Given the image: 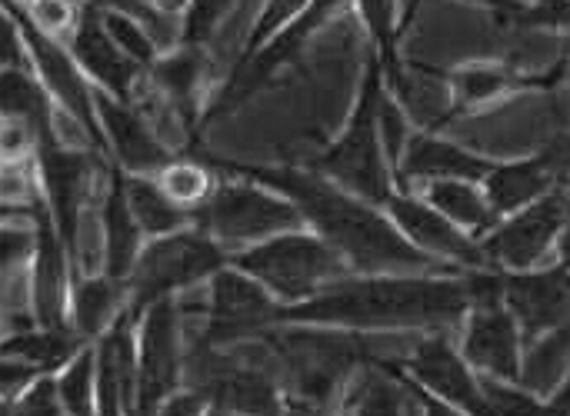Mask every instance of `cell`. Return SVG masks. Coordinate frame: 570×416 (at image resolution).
I'll return each instance as SVG.
<instances>
[{"label": "cell", "instance_id": "cell-33", "mask_svg": "<svg viewBox=\"0 0 570 416\" xmlns=\"http://www.w3.org/2000/svg\"><path fill=\"white\" fill-rule=\"evenodd\" d=\"M157 177V184H160V190L177 204V207H184V210H200L204 204H207V197L214 194V177H210V170L207 167H200L197 160H170L164 170H157L154 174Z\"/></svg>", "mask_w": 570, "mask_h": 416}, {"label": "cell", "instance_id": "cell-18", "mask_svg": "<svg viewBox=\"0 0 570 416\" xmlns=\"http://www.w3.org/2000/svg\"><path fill=\"white\" fill-rule=\"evenodd\" d=\"M521 340H524V334L504 300L481 304V307H471V314L464 320L461 354L468 357V364L478 374L521 384V364H524Z\"/></svg>", "mask_w": 570, "mask_h": 416}, {"label": "cell", "instance_id": "cell-29", "mask_svg": "<svg viewBox=\"0 0 570 416\" xmlns=\"http://www.w3.org/2000/svg\"><path fill=\"white\" fill-rule=\"evenodd\" d=\"M124 190L130 200V210L147 237H167L184 227H194V214L177 207L157 184L154 174H124Z\"/></svg>", "mask_w": 570, "mask_h": 416}, {"label": "cell", "instance_id": "cell-16", "mask_svg": "<svg viewBox=\"0 0 570 416\" xmlns=\"http://www.w3.org/2000/svg\"><path fill=\"white\" fill-rule=\"evenodd\" d=\"M94 97H97L104 140L124 174H157L174 160L170 147L164 143V137L157 133V127L147 120V113L137 103L120 100L100 87L94 90Z\"/></svg>", "mask_w": 570, "mask_h": 416}, {"label": "cell", "instance_id": "cell-27", "mask_svg": "<svg viewBox=\"0 0 570 416\" xmlns=\"http://www.w3.org/2000/svg\"><path fill=\"white\" fill-rule=\"evenodd\" d=\"M83 347H87V340L73 327H37V330L10 334L3 340L0 354L23 360V364L37 367L40 374H60Z\"/></svg>", "mask_w": 570, "mask_h": 416}, {"label": "cell", "instance_id": "cell-8", "mask_svg": "<svg viewBox=\"0 0 570 416\" xmlns=\"http://www.w3.org/2000/svg\"><path fill=\"white\" fill-rule=\"evenodd\" d=\"M7 17L17 23V30L23 37V47H27V57H30V67L37 70L40 83L50 90L57 107L67 117H73L77 127L87 130V137L97 143V150H107L104 127H100V117H97V97H94V87L87 83L90 77L77 63L73 50L63 47V40H53L40 27H33V20L27 17L23 7L7 3Z\"/></svg>", "mask_w": 570, "mask_h": 416}, {"label": "cell", "instance_id": "cell-49", "mask_svg": "<svg viewBox=\"0 0 570 416\" xmlns=\"http://www.w3.org/2000/svg\"><path fill=\"white\" fill-rule=\"evenodd\" d=\"M564 327H568V330H570V317H568V324H564Z\"/></svg>", "mask_w": 570, "mask_h": 416}, {"label": "cell", "instance_id": "cell-43", "mask_svg": "<svg viewBox=\"0 0 570 416\" xmlns=\"http://www.w3.org/2000/svg\"><path fill=\"white\" fill-rule=\"evenodd\" d=\"M468 3H478V7L494 10V13H498L504 23H511V27H518V23L524 20L528 7H531V3H524V0H468Z\"/></svg>", "mask_w": 570, "mask_h": 416}, {"label": "cell", "instance_id": "cell-41", "mask_svg": "<svg viewBox=\"0 0 570 416\" xmlns=\"http://www.w3.org/2000/svg\"><path fill=\"white\" fill-rule=\"evenodd\" d=\"M40 377L37 367L23 364V360H13V357H3L0 364V390H3V407H10L33 380Z\"/></svg>", "mask_w": 570, "mask_h": 416}, {"label": "cell", "instance_id": "cell-19", "mask_svg": "<svg viewBox=\"0 0 570 416\" xmlns=\"http://www.w3.org/2000/svg\"><path fill=\"white\" fill-rule=\"evenodd\" d=\"M70 50L77 57V63L83 67V73L100 90H107L120 100H134L137 83L144 77V67L134 57H127L124 47L110 37L97 3L80 7V23L70 37Z\"/></svg>", "mask_w": 570, "mask_h": 416}, {"label": "cell", "instance_id": "cell-31", "mask_svg": "<svg viewBox=\"0 0 570 416\" xmlns=\"http://www.w3.org/2000/svg\"><path fill=\"white\" fill-rule=\"evenodd\" d=\"M364 23H367V33H371V43H374V53L381 57L384 63V77H387V87H397L407 73V63L401 60L397 53V40H401V30H404V20H401V0H354Z\"/></svg>", "mask_w": 570, "mask_h": 416}, {"label": "cell", "instance_id": "cell-21", "mask_svg": "<svg viewBox=\"0 0 570 416\" xmlns=\"http://www.w3.org/2000/svg\"><path fill=\"white\" fill-rule=\"evenodd\" d=\"M491 160H484L481 153H471L461 143H451L431 130L411 133L404 157L394 170L397 190H414V187H428L434 180H484L491 174Z\"/></svg>", "mask_w": 570, "mask_h": 416}, {"label": "cell", "instance_id": "cell-44", "mask_svg": "<svg viewBox=\"0 0 570 416\" xmlns=\"http://www.w3.org/2000/svg\"><path fill=\"white\" fill-rule=\"evenodd\" d=\"M548 407H551V410H564V414H570V367H568V377L561 380V387L551 394Z\"/></svg>", "mask_w": 570, "mask_h": 416}, {"label": "cell", "instance_id": "cell-24", "mask_svg": "<svg viewBox=\"0 0 570 416\" xmlns=\"http://www.w3.org/2000/svg\"><path fill=\"white\" fill-rule=\"evenodd\" d=\"M104 274H110L114 280H130L137 257L144 250V227L137 224L127 190H124V170L117 167L110 174V190L104 200Z\"/></svg>", "mask_w": 570, "mask_h": 416}, {"label": "cell", "instance_id": "cell-47", "mask_svg": "<svg viewBox=\"0 0 570 416\" xmlns=\"http://www.w3.org/2000/svg\"><path fill=\"white\" fill-rule=\"evenodd\" d=\"M7 3H17V7H23V10H30V7H33L37 0H7Z\"/></svg>", "mask_w": 570, "mask_h": 416}, {"label": "cell", "instance_id": "cell-26", "mask_svg": "<svg viewBox=\"0 0 570 416\" xmlns=\"http://www.w3.org/2000/svg\"><path fill=\"white\" fill-rule=\"evenodd\" d=\"M127 284L124 280H114L110 274H100V277H77L73 280V294H70V327L87 340H100L114 320L124 314L127 300Z\"/></svg>", "mask_w": 570, "mask_h": 416}, {"label": "cell", "instance_id": "cell-37", "mask_svg": "<svg viewBox=\"0 0 570 416\" xmlns=\"http://www.w3.org/2000/svg\"><path fill=\"white\" fill-rule=\"evenodd\" d=\"M237 0H187V10H184V40L180 47H204L217 27L224 23V17L234 10Z\"/></svg>", "mask_w": 570, "mask_h": 416}, {"label": "cell", "instance_id": "cell-15", "mask_svg": "<svg viewBox=\"0 0 570 416\" xmlns=\"http://www.w3.org/2000/svg\"><path fill=\"white\" fill-rule=\"evenodd\" d=\"M411 380H417L424 390H431L438 400H444L451 410H464V414H488L484 394H481V377L478 370L468 364L464 354H458L451 347V340L444 337V330H431V337H424L411 357L401 367Z\"/></svg>", "mask_w": 570, "mask_h": 416}, {"label": "cell", "instance_id": "cell-7", "mask_svg": "<svg viewBox=\"0 0 570 416\" xmlns=\"http://www.w3.org/2000/svg\"><path fill=\"white\" fill-rule=\"evenodd\" d=\"M230 264V254L200 227L177 230L167 237H150L137 257V267L127 280V314L140 320V314L164 297H177L197 284H207L220 267Z\"/></svg>", "mask_w": 570, "mask_h": 416}, {"label": "cell", "instance_id": "cell-4", "mask_svg": "<svg viewBox=\"0 0 570 416\" xmlns=\"http://www.w3.org/2000/svg\"><path fill=\"white\" fill-rule=\"evenodd\" d=\"M230 264L261 280L281 300V307L304 304L354 274L321 234H307L304 227L244 247L230 254Z\"/></svg>", "mask_w": 570, "mask_h": 416}, {"label": "cell", "instance_id": "cell-25", "mask_svg": "<svg viewBox=\"0 0 570 416\" xmlns=\"http://www.w3.org/2000/svg\"><path fill=\"white\" fill-rule=\"evenodd\" d=\"M564 70L551 73V77H524L518 73L514 67L508 63H468L461 70H454L448 77L451 83V103H454V113L458 110H474V107H488L514 90H524V87H548L561 77Z\"/></svg>", "mask_w": 570, "mask_h": 416}, {"label": "cell", "instance_id": "cell-28", "mask_svg": "<svg viewBox=\"0 0 570 416\" xmlns=\"http://www.w3.org/2000/svg\"><path fill=\"white\" fill-rule=\"evenodd\" d=\"M421 197L428 204H434L441 214H448L458 227H464L468 234H474L478 240L484 234H491L498 227V214L484 197V187H478V180H434L428 187H421Z\"/></svg>", "mask_w": 570, "mask_h": 416}, {"label": "cell", "instance_id": "cell-36", "mask_svg": "<svg viewBox=\"0 0 570 416\" xmlns=\"http://www.w3.org/2000/svg\"><path fill=\"white\" fill-rule=\"evenodd\" d=\"M307 3L311 0H267L264 7H261V13H257V20H254V27H250V37H247V47H244V57L237 60V63H244V60H250L257 50H264L291 20H297L304 10H307Z\"/></svg>", "mask_w": 570, "mask_h": 416}, {"label": "cell", "instance_id": "cell-50", "mask_svg": "<svg viewBox=\"0 0 570 416\" xmlns=\"http://www.w3.org/2000/svg\"><path fill=\"white\" fill-rule=\"evenodd\" d=\"M568 77H570V60H568Z\"/></svg>", "mask_w": 570, "mask_h": 416}, {"label": "cell", "instance_id": "cell-13", "mask_svg": "<svg viewBox=\"0 0 570 416\" xmlns=\"http://www.w3.org/2000/svg\"><path fill=\"white\" fill-rule=\"evenodd\" d=\"M347 0H311L307 3V10L297 17V20H291L264 50H257L250 60H244V63H237L234 67V73H230V80L224 83V90H220V97H217V103L210 107V113H207V120H214V117H220V113H230L234 107H240L271 73H277V67L281 63H287L304 43H307V37L311 33H317L341 7H344Z\"/></svg>", "mask_w": 570, "mask_h": 416}, {"label": "cell", "instance_id": "cell-38", "mask_svg": "<svg viewBox=\"0 0 570 416\" xmlns=\"http://www.w3.org/2000/svg\"><path fill=\"white\" fill-rule=\"evenodd\" d=\"M7 414L13 416H57L67 414L63 410V397H60V384L57 374H40L10 407Z\"/></svg>", "mask_w": 570, "mask_h": 416}, {"label": "cell", "instance_id": "cell-5", "mask_svg": "<svg viewBox=\"0 0 570 416\" xmlns=\"http://www.w3.org/2000/svg\"><path fill=\"white\" fill-rule=\"evenodd\" d=\"M264 340L287 367L294 394L304 397L291 407H324L351 380L357 364H371L357 330L344 327L274 324Z\"/></svg>", "mask_w": 570, "mask_h": 416}, {"label": "cell", "instance_id": "cell-1", "mask_svg": "<svg viewBox=\"0 0 570 416\" xmlns=\"http://www.w3.org/2000/svg\"><path fill=\"white\" fill-rule=\"evenodd\" d=\"M230 174L254 177L284 197H291L307 227L321 234L354 274H461V267L444 264L421 247H414L387 207H377L324 174L294 170V167H240L227 164Z\"/></svg>", "mask_w": 570, "mask_h": 416}, {"label": "cell", "instance_id": "cell-30", "mask_svg": "<svg viewBox=\"0 0 570 416\" xmlns=\"http://www.w3.org/2000/svg\"><path fill=\"white\" fill-rule=\"evenodd\" d=\"M0 100H3V117L30 127L37 133V140H40V133L57 130V123H53L57 100L40 83V77L27 73V63L3 70V93H0Z\"/></svg>", "mask_w": 570, "mask_h": 416}, {"label": "cell", "instance_id": "cell-2", "mask_svg": "<svg viewBox=\"0 0 570 416\" xmlns=\"http://www.w3.org/2000/svg\"><path fill=\"white\" fill-rule=\"evenodd\" d=\"M471 314L458 274H351L304 304L281 307V324L344 330H451Z\"/></svg>", "mask_w": 570, "mask_h": 416}, {"label": "cell", "instance_id": "cell-32", "mask_svg": "<svg viewBox=\"0 0 570 416\" xmlns=\"http://www.w3.org/2000/svg\"><path fill=\"white\" fill-rule=\"evenodd\" d=\"M570 367V330L558 327L538 340H531V350L521 364V384L531 394H554Z\"/></svg>", "mask_w": 570, "mask_h": 416}, {"label": "cell", "instance_id": "cell-10", "mask_svg": "<svg viewBox=\"0 0 570 416\" xmlns=\"http://www.w3.org/2000/svg\"><path fill=\"white\" fill-rule=\"evenodd\" d=\"M187 344L174 297L154 300L137 320V414H160L164 400L180 390Z\"/></svg>", "mask_w": 570, "mask_h": 416}, {"label": "cell", "instance_id": "cell-39", "mask_svg": "<svg viewBox=\"0 0 570 416\" xmlns=\"http://www.w3.org/2000/svg\"><path fill=\"white\" fill-rule=\"evenodd\" d=\"M27 17L33 20V27H40L47 37L70 43L77 23H80V10L73 7V0H37Z\"/></svg>", "mask_w": 570, "mask_h": 416}, {"label": "cell", "instance_id": "cell-12", "mask_svg": "<svg viewBox=\"0 0 570 416\" xmlns=\"http://www.w3.org/2000/svg\"><path fill=\"white\" fill-rule=\"evenodd\" d=\"M387 214L394 217L401 234L424 254L444 264H454L461 270H498L491 257L484 254V244L474 234L458 227L448 214H441L434 204H428L414 190H397L387 200Z\"/></svg>", "mask_w": 570, "mask_h": 416}, {"label": "cell", "instance_id": "cell-14", "mask_svg": "<svg viewBox=\"0 0 570 416\" xmlns=\"http://www.w3.org/2000/svg\"><path fill=\"white\" fill-rule=\"evenodd\" d=\"M37 170L57 234L63 237L70 257H77V227H80L87 180H90V157L87 150L63 147L57 140V130H47L37 140Z\"/></svg>", "mask_w": 570, "mask_h": 416}, {"label": "cell", "instance_id": "cell-46", "mask_svg": "<svg viewBox=\"0 0 570 416\" xmlns=\"http://www.w3.org/2000/svg\"><path fill=\"white\" fill-rule=\"evenodd\" d=\"M414 7H417V0H407V7H404V27H407V20H411Z\"/></svg>", "mask_w": 570, "mask_h": 416}, {"label": "cell", "instance_id": "cell-48", "mask_svg": "<svg viewBox=\"0 0 570 416\" xmlns=\"http://www.w3.org/2000/svg\"><path fill=\"white\" fill-rule=\"evenodd\" d=\"M561 187H564V197H568V207H570V177L561 184Z\"/></svg>", "mask_w": 570, "mask_h": 416}, {"label": "cell", "instance_id": "cell-6", "mask_svg": "<svg viewBox=\"0 0 570 416\" xmlns=\"http://www.w3.org/2000/svg\"><path fill=\"white\" fill-rule=\"evenodd\" d=\"M194 227L210 234L230 254L267 237L301 230L307 227V220L291 197L240 174V180H220L214 187L207 204L194 210Z\"/></svg>", "mask_w": 570, "mask_h": 416}, {"label": "cell", "instance_id": "cell-40", "mask_svg": "<svg viewBox=\"0 0 570 416\" xmlns=\"http://www.w3.org/2000/svg\"><path fill=\"white\" fill-rule=\"evenodd\" d=\"M518 27H544L570 33V0H534Z\"/></svg>", "mask_w": 570, "mask_h": 416}, {"label": "cell", "instance_id": "cell-23", "mask_svg": "<svg viewBox=\"0 0 570 416\" xmlns=\"http://www.w3.org/2000/svg\"><path fill=\"white\" fill-rule=\"evenodd\" d=\"M564 180L554 174V167L538 153L531 160H514V164H494L491 174L481 180L488 204L494 207L498 217H511L524 210L528 204L541 200Z\"/></svg>", "mask_w": 570, "mask_h": 416}, {"label": "cell", "instance_id": "cell-20", "mask_svg": "<svg viewBox=\"0 0 570 416\" xmlns=\"http://www.w3.org/2000/svg\"><path fill=\"white\" fill-rule=\"evenodd\" d=\"M504 304L514 314L521 334L538 340L570 317V274L558 264L554 270H518L504 274Z\"/></svg>", "mask_w": 570, "mask_h": 416}, {"label": "cell", "instance_id": "cell-11", "mask_svg": "<svg viewBox=\"0 0 570 416\" xmlns=\"http://www.w3.org/2000/svg\"><path fill=\"white\" fill-rule=\"evenodd\" d=\"M568 220L570 207L564 187H554L551 194L528 204L524 210L501 217L498 227L481 237V244L498 270H511V274L534 270L541 257L551 247H558V237L568 227Z\"/></svg>", "mask_w": 570, "mask_h": 416}, {"label": "cell", "instance_id": "cell-17", "mask_svg": "<svg viewBox=\"0 0 570 416\" xmlns=\"http://www.w3.org/2000/svg\"><path fill=\"white\" fill-rule=\"evenodd\" d=\"M67 244L57 234L50 207L37 204V250L30 260V304L37 327H70V270H67Z\"/></svg>", "mask_w": 570, "mask_h": 416}, {"label": "cell", "instance_id": "cell-9", "mask_svg": "<svg viewBox=\"0 0 570 416\" xmlns=\"http://www.w3.org/2000/svg\"><path fill=\"white\" fill-rule=\"evenodd\" d=\"M207 327L200 347L224 350L230 344L264 337L274 324H281V300L250 274L227 264L207 280Z\"/></svg>", "mask_w": 570, "mask_h": 416}, {"label": "cell", "instance_id": "cell-42", "mask_svg": "<svg viewBox=\"0 0 570 416\" xmlns=\"http://www.w3.org/2000/svg\"><path fill=\"white\" fill-rule=\"evenodd\" d=\"M541 157L554 167V174L561 177V180H568L570 177V130L568 133H561V137H554L544 150H541Z\"/></svg>", "mask_w": 570, "mask_h": 416}, {"label": "cell", "instance_id": "cell-3", "mask_svg": "<svg viewBox=\"0 0 570 416\" xmlns=\"http://www.w3.org/2000/svg\"><path fill=\"white\" fill-rule=\"evenodd\" d=\"M387 90V77H384V63L381 57L371 50L367 67H364V80H361V93L357 103L351 110V120L344 127V133L317 157V174L331 177L334 184H341L344 190L387 207V200L397 194V180H394V167L387 160L384 150V137H381V100Z\"/></svg>", "mask_w": 570, "mask_h": 416}, {"label": "cell", "instance_id": "cell-22", "mask_svg": "<svg viewBox=\"0 0 570 416\" xmlns=\"http://www.w3.org/2000/svg\"><path fill=\"white\" fill-rule=\"evenodd\" d=\"M97 350V410H137V320L124 310L114 327L94 340Z\"/></svg>", "mask_w": 570, "mask_h": 416}, {"label": "cell", "instance_id": "cell-34", "mask_svg": "<svg viewBox=\"0 0 570 416\" xmlns=\"http://www.w3.org/2000/svg\"><path fill=\"white\" fill-rule=\"evenodd\" d=\"M57 384H60V397H63L67 414H100L97 410V350H94V344H87L57 374Z\"/></svg>", "mask_w": 570, "mask_h": 416}, {"label": "cell", "instance_id": "cell-45", "mask_svg": "<svg viewBox=\"0 0 570 416\" xmlns=\"http://www.w3.org/2000/svg\"><path fill=\"white\" fill-rule=\"evenodd\" d=\"M558 260H561V267L570 274V220L568 227L561 230V237H558Z\"/></svg>", "mask_w": 570, "mask_h": 416}, {"label": "cell", "instance_id": "cell-35", "mask_svg": "<svg viewBox=\"0 0 570 416\" xmlns=\"http://www.w3.org/2000/svg\"><path fill=\"white\" fill-rule=\"evenodd\" d=\"M100 13H104V23H107L110 37H114V40L124 47V53L134 57L144 70H150V67L164 57V50L157 47V40L150 37V30H147L140 20H134V17L124 13V10H110V7H100Z\"/></svg>", "mask_w": 570, "mask_h": 416}]
</instances>
